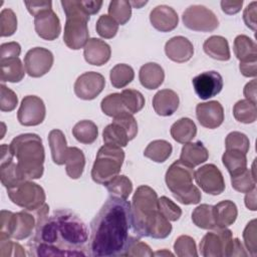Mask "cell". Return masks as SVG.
<instances>
[{
    "label": "cell",
    "mask_w": 257,
    "mask_h": 257,
    "mask_svg": "<svg viewBox=\"0 0 257 257\" xmlns=\"http://www.w3.org/2000/svg\"><path fill=\"white\" fill-rule=\"evenodd\" d=\"M88 254L93 257L124 256L141 236L132 219L131 203L110 197L90 224Z\"/></svg>",
    "instance_id": "6da1fadb"
},
{
    "label": "cell",
    "mask_w": 257,
    "mask_h": 257,
    "mask_svg": "<svg viewBox=\"0 0 257 257\" xmlns=\"http://www.w3.org/2000/svg\"><path fill=\"white\" fill-rule=\"evenodd\" d=\"M87 241L85 224L74 213L58 210L37 225L30 246L36 256H85Z\"/></svg>",
    "instance_id": "7a4b0ae2"
},
{
    "label": "cell",
    "mask_w": 257,
    "mask_h": 257,
    "mask_svg": "<svg viewBox=\"0 0 257 257\" xmlns=\"http://www.w3.org/2000/svg\"><path fill=\"white\" fill-rule=\"evenodd\" d=\"M10 149L17 159V169L23 180L42 177L44 172V148L41 138L36 134H22L10 143Z\"/></svg>",
    "instance_id": "3957f363"
},
{
    "label": "cell",
    "mask_w": 257,
    "mask_h": 257,
    "mask_svg": "<svg viewBox=\"0 0 257 257\" xmlns=\"http://www.w3.org/2000/svg\"><path fill=\"white\" fill-rule=\"evenodd\" d=\"M49 206L45 203L42 207L34 211L23 209L20 212L1 211L0 234L11 239L23 240L35 232L37 225L47 217Z\"/></svg>",
    "instance_id": "277c9868"
},
{
    "label": "cell",
    "mask_w": 257,
    "mask_h": 257,
    "mask_svg": "<svg viewBox=\"0 0 257 257\" xmlns=\"http://www.w3.org/2000/svg\"><path fill=\"white\" fill-rule=\"evenodd\" d=\"M194 173V168L181 160L174 162L166 172L167 187L181 204H198L202 199L200 190L193 184Z\"/></svg>",
    "instance_id": "5b68a950"
},
{
    "label": "cell",
    "mask_w": 257,
    "mask_h": 257,
    "mask_svg": "<svg viewBox=\"0 0 257 257\" xmlns=\"http://www.w3.org/2000/svg\"><path fill=\"white\" fill-rule=\"evenodd\" d=\"M60 3L66 16L63 41L65 45L70 49H80L85 46L89 39L87 22L90 15L85 11L82 0H65L61 1Z\"/></svg>",
    "instance_id": "8992f818"
},
{
    "label": "cell",
    "mask_w": 257,
    "mask_h": 257,
    "mask_svg": "<svg viewBox=\"0 0 257 257\" xmlns=\"http://www.w3.org/2000/svg\"><path fill=\"white\" fill-rule=\"evenodd\" d=\"M158 195L146 185L137 188L131 205L132 219L136 232L141 237H148V230L159 213Z\"/></svg>",
    "instance_id": "52a82bcc"
},
{
    "label": "cell",
    "mask_w": 257,
    "mask_h": 257,
    "mask_svg": "<svg viewBox=\"0 0 257 257\" xmlns=\"http://www.w3.org/2000/svg\"><path fill=\"white\" fill-rule=\"evenodd\" d=\"M124 161V152L118 146L104 144L97 152L91 169L92 180L100 185H105L116 177Z\"/></svg>",
    "instance_id": "ba28073f"
},
{
    "label": "cell",
    "mask_w": 257,
    "mask_h": 257,
    "mask_svg": "<svg viewBox=\"0 0 257 257\" xmlns=\"http://www.w3.org/2000/svg\"><path fill=\"white\" fill-rule=\"evenodd\" d=\"M7 194L12 203L28 211L39 209L46 200L43 188L30 180L22 181L7 189Z\"/></svg>",
    "instance_id": "9c48e42d"
},
{
    "label": "cell",
    "mask_w": 257,
    "mask_h": 257,
    "mask_svg": "<svg viewBox=\"0 0 257 257\" xmlns=\"http://www.w3.org/2000/svg\"><path fill=\"white\" fill-rule=\"evenodd\" d=\"M206 233L200 242V252L204 257L231 256L233 247V235L231 230L216 227Z\"/></svg>",
    "instance_id": "30bf717a"
},
{
    "label": "cell",
    "mask_w": 257,
    "mask_h": 257,
    "mask_svg": "<svg viewBox=\"0 0 257 257\" xmlns=\"http://www.w3.org/2000/svg\"><path fill=\"white\" fill-rule=\"evenodd\" d=\"M184 25L199 32H211L218 28L219 20L215 13L203 5H191L183 13Z\"/></svg>",
    "instance_id": "8fae6325"
},
{
    "label": "cell",
    "mask_w": 257,
    "mask_h": 257,
    "mask_svg": "<svg viewBox=\"0 0 257 257\" xmlns=\"http://www.w3.org/2000/svg\"><path fill=\"white\" fill-rule=\"evenodd\" d=\"M194 179L197 185L207 194L220 195L225 190L224 177L217 166L207 164L200 167L194 173Z\"/></svg>",
    "instance_id": "7c38bea8"
},
{
    "label": "cell",
    "mask_w": 257,
    "mask_h": 257,
    "mask_svg": "<svg viewBox=\"0 0 257 257\" xmlns=\"http://www.w3.org/2000/svg\"><path fill=\"white\" fill-rule=\"evenodd\" d=\"M46 108L43 100L36 95H26L17 111V118L22 125L34 126L44 120Z\"/></svg>",
    "instance_id": "4fadbf2b"
},
{
    "label": "cell",
    "mask_w": 257,
    "mask_h": 257,
    "mask_svg": "<svg viewBox=\"0 0 257 257\" xmlns=\"http://www.w3.org/2000/svg\"><path fill=\"white\" fill-rule=\"evenodd\" d=\"M52 64V52L43 47H34L29 49L24 57L25 71L31 77L43 76L51 69Z\"/></svg>",
    "instance_id": "5bb4252c"
},
{
    "label": "cell",
    "mask_w": 257,
    "mask_h": 257,
    "mask_svg": "<svg viewBox=\"0 0 257 257\" xmlns=\"http://www.w3.org/2000/svg\"><path fill=\"white\" fill-rule=\"evenodd\" d=\"M105 79L103 75L95 71L84 72L77 77L74 83V93L80 99H94L104 88Z\"/></svg>",
    "instance_id": "9a60e30c"
},
{
    "label": "cell",
    "mask_w": 257,
    "mask_h": 257,
    "mask_svg": "<svg viewBox=\"0 0 257 257\" xmlns=\"http://www.w3.org/2000/svg\"><path fill=\"white\" fill-rule=\"evenodd\" d=\"M194 90L201 99H209L221 92L223 88V77L215 71H205L195 76L192 80Z\"/></svg>",
    "instance_id": "2e32d148"
},
{
    "label": "cell",
    "mask_w": 257,
    "mask_h": 257,
    "mask_svg": "<svg viewBox=\"0 0 257 257\" xmlns=\"http://www.w3.org/2000/svg\"><path fill=\"white\" fill-rule=\"evenodd\" d=\"M34 28L37 35L44 40H54L61 32L58 16L52 8L43 10L34 16Z\"/></svg>",
    "instance_id": "e0dca14e"
},
{
    "label": "cell",
    "mask_w": 257,
    "mask_h": 257,
    "mask_svg": "<svg viewBox=\"0 0 257 257\" xmlns=\"http://www.w3.org/2000/svg\"><path fill=\"white\" fill-rule=\"evenodd\" d=\"M196 116L202 126L214 130L224 121V108L217 100L201 102L196 106Z\"/></svg>",
    "instance_id": "ac0fdd59"
},
{
    "label": "cell",
    "mask_w": 257,
    "mask_h": 257,
    "mask_svg": "<svg viewBox=\"0 0 257 257\" xmlns=\"http://www.w3.org/2000/svg\"><path fill=\"white\" fill-rule=\"evenodd\" d=\"M150 21L154 28L161 32L174 30L179 23L177 12L170 6L159 5L150 13Z\"/></svg>",
    "instance_id": "d6986e66"
},
{
    "label": "cell",
    "mask_w": 257,
    "mask_h": 257,
    "mask_svg": "<svg viewBox=\"0 0 257 257\" xmlns=\"http://www.w3.org/2000/svg\"><path fill=\"white\" fill-rule=\"evenodd\" d=\"M165 52L171 60L183 63L190 60L194 54L192 42L184 36H175L165 44Z\"/></svg>",
    "instance_id": "ffe728a7"
},
{
    "label": "cell",
    "mask_w": 257,
    "mask_h": 257,
    "mask_svg": "<svg viewBox=\"0 0 257 257\" xmlns=\"http://www.w3.org/2000/svg\"><path fill=\"white\" fill-rule=\"evenodd\" d=\"M83 48L84 59L91 65L101 66L109 60L111 55L110 46L98 38L88 39Z\"/></svg>",
    "instance_id": "44dd1931"
},
{
    "label": "cell",
    "mask_w": 257,
    "mask_h": 257,
    "mask_svg": "<svg viewBox=\"0 0 257 257\" xmlns=\"http://www.w3.org/2000/svg\"><path fill=\"white\" fill-rule=\"evenodd\" d=\"M180 103L179 95L172 89H162L153 98V107L161 116H170L178 109Z\"/></svg>",
    "instance_id": "7402d4cb"
},
{
    "label": "cell",
    "mask_w": 257,
    "mask_h": 257,
    "mask_svg": "<svg viewBox=\"0 0 257 257\" xmlns=\"http://www.w3.org/2000/svg\"><path fill=\"white\" fill-rule=\"evenodd\" d=\"M139 79L145 88L156 89L164 82L165 72L160 64L156 62H148L141 67Z\"/></svg>",
    "instance_id": "603a6c76"
},
{
    "label": "cell",
    "mask_w": 257,
    "mask_h": 257,
    "mask_svg": "<svg viewBox=\"0 0 257 257\" xmlns=\"http://www.w3.org/2000/svg\"><path fill=\"white\" fill-rule=\"evenodd\" d=\"M208 158L209 152L201 142L185 144L180 155V160L193 168L205 163Z\"/></svg>",
    "instance_id": "cb8c5ba5"
},
{
    "label": "cell",
    "mask_w": 257,
    "mask_h": 257,
    "mask_svg": "<svg viewBox=\"0 0 257 257\" xmlns=\"http://www.w3.org/2000/svg\"><path fill=\"white\" fill-rule=\"evenodd\" d=\"M203 49L207 55L216 60L227 61L231 57L229 43L225 37L220 35L207 38L203 44Z\"/></svg>",
    "instance_id": "d4e9b609"
},
{
    "label": "cell",
    "mask_w": 257,
    "mask_h": 257,
    "mask_svg": "<svg viewBox=\"0 0 257 257\" xmlns=\"http://www.w3.org/2000/svg\"><path fill=\"white\" fill-rule=\"evenodd\" d=\"M213 211L216 226L220 228H225L232 225L238 216L237 206L230 200L219 202L213 206Z\"/></svg>",
    "instance_id": "484cf974"
},
{
    "label": "cell",
    "mask_w": 257,
    "mask_h": 257,
    "mask_svg": "<svg viewBox=\"0 0 257 257\" xmlns=\"http://www.w3.org/2000/svg\"><path fill=\"white\" fill-rule=\"evenodd\" d=\"M48 143L51 151V157L54 164L61 166L65 164V159L68 151L66 139L60 130H52L48 134Z\"/></svg>",
    "instance_id": "4316f807"
},
{
    "label": "cell",
    "mask_w": 257,
    "mask_h": 257,
    "mask_svg": "<svg viewBox=\"0 0 257 257\" xmlns=\"http://www.w3.org/2000/svg\"><path fill=\"white\" fill-rule=\"evenodd\" d=\"M170 133L177 143L185 145L196 137L197 126L191 118L182 117L172 124Z\"/></svg>",
    "instance_id": "83f0119b"
},
{
    "label": "cell",
    "mask_w": 257,
    "mask_h": 257,
    "mask_svg": "<svg viewBox=\"0 0 257 257\" xmlns=\"http://www.w3.org/2000/svg\"><path fill=\"white\" fill-rule=\"evenodd\" d=\"M0 78L2 82H19L25 75L24 66L19 57L0 60Z\"/></svg>",
    "instance_id": "f1b7e54d"
},
{
    "label": "cell",
    "mask_w": 257,
    "mask_h": 257,
    "mask_svg": "<svg viewBox=\"0 0 257 257\" xmlns=\"http://www.w3.org/2000/svg\"><path fill=\"white\" fill-rule=\"evenodd\" d=\"M85 166V157L83 152L76 148H68L65 159V171L69 178L78 179L81 177Z\"/></svg>",
    "instance_id": "f546056e"
},
{
    "label": "cell",
    "mask_w": 257,
    "mask_h": 257,
    "mask_svg": "<svg viewBox=\"0 0 257 257\" xmlns=\"http://www.w3.org/2000/svg\"><path fill=\"white\" fill-rule=\"evenodd\" d=\"M102 140L104 144L118 146L120 148L126 147L128 144L130 137L125 128L118 122L112 120L111 123L107 124L102 133Z\"/></svg>",
    "instance_id": "4dcf8cb0"
},
{
    "label": "cell",
    "mask_w": 257,
    "mask_h": 257,
    "mask_svg": "<svg viewBox=\"0 0 257 257\" xmlns=\"http://www.w3.org/2000/svg\"><path fill=\"white\" fill-rule=\"evenodd\" d=\"M173 152L172 145L165 140L151 142L144 151V156L156 163L166 162Z\"/></svg>",
    "instance_id": "1f68e13d"
},
{
    "label": "cell",
    "mask_w": 257,
    "mask_h": 257,
    "mask_svg": "<svg viewBox=\"0 0 257 257\" xmlns=\"http://www.w3.org/2000/svg\"><path fill=\"white\" fill-rule=\"evenodd\" d=\"M233 49L236 57L241 61L257 58V45L249 36L238 35L233 44Z\"/></svg>",
    "instance_id": "d6a6232c"
},
{
    "label": "cell",
    "mask_w": 257,
    "mask_h": 257,
    "mask_svg": "<svg viewBox=\"0 0 257 257\" xmlns=\"http://www.w3.org/2000/svg\"><path fill=\"white\" fill-rule=\"evenodd\" d=\"M72 135L79 143L90 145L97 139L98 128L93 121L83 119L75 123L72 128Z\"/></svg>",
    "instance_id": "836d02e7"
},
{
    "label": "cell",
    "mask_w": 257,
    "mask_h": 257,
    "mask_svg": "<svg viewBox=\"0 0 257 257\" xmlns=\"http://www.w3.org/2000/svg\"><path fill=\"white\" fill-rule=\"evenodd\" d=\"M110 197L126 200L133 192V183L124 175H117L104 185Z\"/></svg>",
    "instance_id": "e575fe53"
},
{
    "label": "cell",
    "mask_w": 257,
    "mask_h": 257,
    "mask_svg": "<svg viewBox=\"0 0 257 257\" xmlns=\"http://www.w3.org/2000/svg\"><path fill=\"white\" fill-rule=\"evenodd\" d=\"M192 221L193 223L205 230H212L216 228V222L214 218L213 206L208 204H201L196 207L192 213Z\"/></svg>",
    "instance_id": "d590c367"
},
{
    "label": "cell",
    "mask_w": 257,
    "mask_h": 257,
    "mask_svg": "<svg viewBox=\"0 0 257 257\" xmlns=\"http://www.w3.org/2000/svg\"><path fill=\"white\" fill-rule=\"evenodd\" d=\"M222 162L231 176L236 175L247 168L246 154L238 151L226 150L222 156Z\"/></svg>",
    "instance_id": "8d00e7d4"
},
{
    "label": "cell",
    "mask_w": 257,
    "mask_h": 257,
    "mask_svg": "<svg viewBox=\"0 0 257 257\" xmlns=\"http://www.w3.org/2000/svg\"><path fill=\"white\" fill-rule=\"evenodd\" d=\"M134 77L135 71L133 67L124 63L114 65L109 73L110 82L115 88H123L134 80Z\"/></svg>",
    "instance_id": "74e56055"
},
{
    "label": "cell",
    "mask_w": 257,
    "mask_h": 257,
    "mask_svg": "<svg viewBox=\"0 0 257 257\" xmlns=\"http://www.w3.org/2000/svg\"><path fill=\"white\" fill-rule=\"evenodd\" d=\"M233 115L236 120L242 123H252L257 119L256 103L248 100L241 99L234 104Z\"/></svg>",
    "instance_id": "f35d334b"
},
{
    "label": "cell",
    "mask_w": 257,
    "mask_h": 257,
    "mask_svg": "<svg viewBox=\"0 0 257 257\" xmlns=\"http://www.w3.org/2000/svg\"><path fill=\"white\" fill-rule=\"evenodd\" d=\"M108 15L118 24L124 25L132 16V5L126 0H113L108 5Z\"/></svg>",
    "instance_id": "ab89813d"
},
{
    "label": "cell",
    "mask_w": 257,
    "mask_h": 257,
    "mask_svg": "<svg viewBox=\"0 0 257 257\" xmlns=\"http://www.w3.org/2000/svg\"><path fill=\"white\" fill-rule=\"evenodd\" d=\"M100 107L103 113L110 117L117 116L123 112H128L125 109V106L123 104L121 93H117V92L106 95L101 100Z\"/></svg>",
    "instance_id": "60d3db41"
},
{
    "label": "cell",
    "mask_w": 257,
    "mask_h": 257,
    "mask_svg": "<svg viewBox=\"0 0 257 257\" xmlns=\"http://www.w3.org/2000/svg\"><path fill=\"white\" fill-rule=\"evenodd\" d=\"M232 188L240 193H248L256 188V179L252 176L249 169H245L240 173L231 176Z\"/></svg>",
    "instance_id": "b9f144b4"
},
{
    "label": "cell",
    "mask_w": 257,
    "mask_h": 257,
    "mask_svg": "<svg viewBox=\"0 0 257 257\" xmlns=\"http://www.w3.org/2000/svg\"><path fill=\"white\" fill-rule=\"evenodd\" d=\"M121 97L125 109L134 114L143 109L145 105V97L144 95L136 89H123L121 91Z\"/></svg>",
    "instance_id": "7bdbcfd3"
},
{
    "label": "cell",
    "mask_w": 257,
    "mask_h": 257,
    "mask_svg": "<svg viewBox=\"0 0 257 257\" xmlns=\"http://www.w3.org/2000/svg\"><path fill=\"white\" fill-rule=\"evenodd\" d=\"M174 250L179 257H197V247L195 240L188 235L179 236L174 243Z\"/></svg>",
    "instance_id": "ee69618b"
},
{
    "label": "cell",
    "mask_w": 257,
    "mask_h": 257,
    "mask_svg": "<svg viewBox=\"0 0 257 257\" xmlns=\"http://www.w3.org/2000/svg\"><path fill=\"white\" fill-rule=\"evenodd\" d=\"M226 150L238 151L247 154L250 149V141L248 137L240 132H231L225 140Z\"/></svg>",
    "instance_id": "f6af8a7d"
},
{
    "label": "cell",
    "mask_w": 257,
    "mask_h": 257,
    "mask_svg": "<svg viewBox=\"0 0 257 257\" xmlns=\"http://www.w3.org/2000/svg\"><path fill=\"white\" fill-rule=\"evenodd\" d=\"M0 178L2 185L6 189H9L19 184L20 182L25 181L21 178L17 169V164L14 162H11L4 166H0Z\"/></svg>",
    "instance_id": "bcb514c9"
},
{
    "label": "cell",
    "mask_w": 257,
    "mask_h": 257,
    "mask_svg": "<svg viewBox=\"0 0 257 257\" xmlns=\"http://www.w3.org/2000/svg\"><path fill=\"white\" fill-rule=\"evenodd\" d=\"M17 29V17L10 8H5L0 13V35L8 37L13 35Z\"/></svg>",
    "instance_id": "7dc6e473"
},
{
    "label": "cell",
    "mask_w": 257,
    "mask_h": 257,
    "mask_svg": "<svg viewBox=\"0 0 257 257\" xmlns=\"http://www.w3.org/2000/svg\"><path fill=\"white\" fill-rule=\"evenodd\" d=\"M95 29L97 34L105 39L114 37L118 30V24L109 15H100L96 21Z\"/></svg>",
    "instance_id": "c3c4849f"
},
{
    "label": "cell",
    "mask_w": 257,
    "mask_h": 257,
    "mask_svg": "<svg viewBox=\"0 0 257 257\" xmlns=\"http://www.w3.org/2000/svg\"><path fill=\"white\" fill-rule=\"evenodd\" d=\"M158 209L160 213L170 222L178 221L182 216V209L166 196L158 199Z\"/></svg>",
    "instance_id": "681fc988"
},
{
    "label": "cell",
    "mask_w": 257,
    "mask_h": 257,
    "mask_svg": "<svg viewBox=\"0 0 257 257\" xmlns=\"http://www.w3.org/2000/svg\"><path fill=\"white\" fill-rule=\"evenodd\" d=\"M0 256H25V251L19 243L13 242L11 238L0 234Z\"/></svg>",
    "instance_id": "f907efd6"
},
{
    "label": "cell",
    "mask_w": 257,
    "mask_h": 257,
    "mask_svg": "<svg viewBox=\"0 0 257 257\" xmlns=\"http://www.w3.org/2000/svg\"><path fill=\"white\" fill-rule=\"evenodd\" d=\"M0 109L2 111H12L18 103L16 93L3 83L0 85Z\"/></svg>",
    "instance_id": "816d5d0a"
},
{
    "label": "cell",
    "mask_w": 257,
    "mask_h": 257,
    "mask_svg": "<svg viewBox=\"0 0 257 257\" xmlns=\"http://www.w3.org/2000/svg\"><path fill=\"white\" fill-rule=\"evenodd\" d=\"M243 239L246 249L252 256L256 255L257 244H256V220L250 221L243 231Z\"/></svg>",
    "instance_id": "f5cc1de1"
},
{
    "label": "cell",
    "mask_w": 257,
    "mask_h": 257,
    "mask_svg": "<svg viewBox=\"0 0 257 257\" xmlns=\"http://www.w3.org/2000/svg\"><path fill=\"white\" fill-rule=\"evenodd\" d=\"M113 120L118 122L119 124H121L125 131L128 134L130 140H134L137 137L138 134V123L136 118L134 117V115L130 112H123L117 116L113 117Z\"/></svg>",
    "instance_id": "db71d44e"
},
{
    "label": "cell",
    "mask_w": 257,
    "mask_h": 257,
    "mask_svg": "<svg viewBox=\"0 0 257 257\" xmlns=\"http://www.w3.org/2000/svg\"><path fill=\"white\" fill-rule=\"evenodd\" d=\"M21 53V46L18 42L11 41L0 45V60L18 57Z\"/></svg>",
    "instance_id": "11a10c76"
},
{
    "label": "cell",
    "mask_w": 257,
    "mask_h": 257,
    "mask_svg": "<svg viewBox=\"0 0 257 257\" xmlns=\"http://www.w3.org/2000/svg\"><path fill=\"white\" fill-rule=\"evenodd\" d=\"M124 256H147V257H152V256H154V252L151 250V247L148 244H146L144 242H141L140 240H137L130 246V248L127 249Z\"/></svg>",
    "instance_id": "9f6ffc18"
},
{
    "label": "cell",
    "mask_w": 257,
    "mask_h": 257,
    "mask_svg": "<svg viewBox=\"0 0 257 257\" xmlns=\"http://www.w3.org/2000/svg\"><path fill=\"white\" fill-rule=\"evenodd\" d=\"M256 6H257V2L253 1L245 8L243 12V20L246 26L253 31L256 30V25H257L256 24V15H257Z\"/></svg>",
    "instance_id": "6f0895ef"
},
{
    "label": "cell",
    "mask_w": 257,
    "mask_h": 257,
    "mask_svg": "<svg viewBox=\"0 0 257 257\" xmlns=\"http://www.w3.org/2000/svg\"><path fill=\"white\" fill-rule=\"evenodd\" d=\"M24 4L28 10V12L35 16L39 12L52 8V2L51 1H45V0H38V1H24Z\"/></svg>",
    "instance_id": "680465c9"
},
{
    "label": "cell",
    "mask_w": 257,
    "mask_h": 257,
    "mask_svg": "<svg viewBox=\"0 0 257 257\" xmlns=\"http://www.w3.org/2000/svg\"><path fill=\"white\" fill-rule=\"evenodd\" d=\"M241 73L246 77H255L257 75V58L241 61L239 64Z\"/></svg>",
    "instance_id": "91938a15"
},
{
    "label": "cell",
    "mask_w": 257,
    "mask_h": 257,
    "mask_svg": "<svg viewBox=\"0 0 257 257\" xmlns=\"http://www.w3.org/2000/svg\"><path fill=\"white\" fill-rule=\"evenodd\" d=\"M222 11L228 15H233L238 13L243 5V0H223L221 1Z\"/></svg>",
    "instance_id": "94428289"
},
{
    "label": "cell",
    "mask_w": 257,
    "mask_h": 257,
    "mask_svg": "<svg viewBox=\"0 0 257 257\" xmlns=\"http://www.w3.org/2000/svg\"><path fill=\"white\" fill-rule=\"evenodd\" d=\"M244 96L246 97V99L256 103V79H252L251 81H249L245 87H244Z\"/></svg>",
    "instance_id": "6125c7cd"
},
{
    "label": "cell",
    "mask_w": 257,
    "mask_h": 257,
    "mask_svg": "<svg viewBox=\"0 0 257 257\" xmlns=\"http://www.w3.org/2000/svg\"><path fill=\"white\" fill-rule=\"evenodd\" d=\"M1 159H0V166H4V165H7L11 162H13V153L10 149V146L9 145H1Z\"/></svg>",
    "instance_id": "be15d7a7"
},
{
    "label": "cell",
    "mask_w": 257,
    "mask_h": 257,
    "mask_svg": "<svg viewBox=\"0 0 257 257\" xmlns=\"http://www.w3.org/2000/svg\"><path fill=\"white\" fill-rule=\"evenodd\" d=\"M256 193L257 189L254 188L252 191L246 193L245 196V205L251 211H256Z\"/></svg>",
    "instance_id": "e7e4bbea"
},
{
    "label": "cell",
    "mask_w": 257,
    "mask_h": 257,
    "mask_svg": "<svg viewBox=\"0 0 257 257\" xmlns=\"http://www.w3.org/2000/svg\"><path fill=\"white\" fill-rule=\"evenodd\" d=\"M247 252L245 251L241 241L238 238H233V247L231 256H247Z\"/></svg>",
    "instance_id": "03108f58"
},
{
    "label": "cell",
    "mask_w": 257,
    "mask_h": 257,
    "mask_svg": "<svg viewBox=\"0 0 257 257\" xmlns=\"http://www.w3.org/2000/svg\"><path fill=\"white\" fill-rule=\"evenodd\" d=\"M173 256L174 254L173 253H171L170 251H168V250H162V251H157V252H155L154 253V256Z\"/></svg>",
    "instance_id": "003e7915"
}]
</instances>
